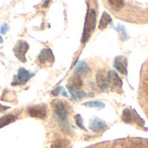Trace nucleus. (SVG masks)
<instances>
[{"label":"nucleus","instance_id":"1","mask_svg":"<svg viewBox=\"0 0 148 148\" xmlns=\"http://www.w3.org/2000/svg\"><path fill=\"white\" fill-rule=\"evenodd\" d=\"M54 111L56 115V120L61 126L62 129L65 131L66 133H69V126L68 123V113H67V108L64 105L63 102L58 101L54 104Z\"/></svg>","mask_w":148,"mask_h":148},{"label":"nucleus","instance_id":"2","mask_svg":"<svg viewBox=\"0 0 148 148\" xmlns=\"http://www.w3.org/2000/svg\"><path fill=\"white\" fill-rule=\"evenodd\" d=\"M95 24H96V12L93 9L88 10V11L87 13V16H86L82 42H86L89 39L92 32L95 30Z\"/></svg>","mask_w":148,"mask_h":148},{"label":"nucleus","instance_id":"3","mask_svg":"<svg viewBox=\"0 0 148 148\" xmlns=\"http://www.w3.org/2000/svg\"><path fill=\"white\" fill-rule=\"evenodd\" d=\"M29 48V46L28 42H26L25 41H23V40L18 41L16 43V45H15V47L13 49V51H14V54H15L16 57L19 61H21L23 62H26L25 54L28 51Z\"/></svg>","mask_w":148,"mask_h":148},{"label":"nucleus","instance_id":"4","mask_svg":"<svg viewBox=\"0 0 148 148\" xmlns=\"http://www.w3.org/2000/svg\"><path fill=\"white\" fill-rule=\"evenodd\" d=\"M28 113L29 114L30 116L38 118V119H43L46 117V108L43 105H38V106H34L30 107L28 109Z\"/></svg>","mask_w":148,"mask_h":148},{"label":"nucleus","instance_id":"5","mask_svg":"<svg viewBox=\"0 0 148 148\" xmlns=\"http://www.w3.org/2000/svg\"><path fill=\"white\" fill-rule=\"evenodd\" d=\"M54 59V55L50 49H43L38 56V61L41 63L53 62Z\"/></svg>","mask_w":148,"mask_h":148},{"label":"nucleus","instance_id":"6","mask_svg":"<svg viewBox=\"0 0 148 148\" xmlns=\"http://www.w3.org/2000/svg\"><path fill=\"white\" fill-rule=\"evenodd\" d=\"M108 85L111 86L112 88H116V87H121L122 86V80L120 78V76L118 75V74L114 71L111 70L108 72Z\"/></svg>","mask_w":148,"mask_h":148},{"label":"nucleus","instance_id":"7","mask_svg":"<svg viewBox=\"0 0 148 148\" xmlns=\"http://www.w3.org/2000/svg\"><path fill=\"white\" fill-rule=\"evenodd\" d=\"M114 68L122 75H127V60L123 56H118L115 58L114 62Z\"/></svg>","mask_w":148,"mask_h":148},{"label":"nucleus","instance_id":"8","mask_svg":"<svg viewBox=\"0 0 148 148\" xmlns=\"http://www.w3.org/2000/svg\"><path fill=\"white\" fill-rule=\"evenodd\" d=\"M96 82L98 87L102 90V91H106L109 85H108V76L105 75L103 74V72H98L96 75Z\"/></svg>","mask_w":148,"mask_h":148},{"label":"nucleus","instance_id":"9","mask_svg":"<svg viewBox=\"0 0 148 148\" xmlns=\"http://www.w3.org/2000/svg\"><path fill=\"white\" fill-rule=\"evenodd\" d=\"M108 127L107 124L101 121V120H99V119H95L91 125H90V129L95 133H99V132H101V131H104L106 130Z\"/></svg>","mask_w":148,"mask_h":148},{"label":"nucleus","instance_id":"10","mask_svg":"<svg viewBox=\"0 0 148 148\" xmlns=\"http://www.w3.org/2000/svg\"><path fill=\"white\" fill-rule=\"evenodd\" d=\"M67 88L69 91V93L71 94L72 97L75 100H81L82 98H84L86 96V93L83 91V90H81L80 88H75V87H72L70 85H67Z\"/></svg>","mask_w":148,"mask_h":148},{"label":"nucleus","instance_id":"11","mask_svg":"<svg viewBox=\"0 0 148 148\" xmlns=\"http://www.w3.org/2000/svg\"><path fill=\"white\" fill-rule=\"evenodd\" d=\"M34 75V74H30L29 71H27L26 69H20L18 70V73H17V79L23 82V83H25L27 82L32 76Z\"/></svg>","mask_w":148,"mask_h":148},{"label":"nucleus","instance_id":"12","mask_svg":"<svg viewBox=\"0 0 148 148\" xmlns=\"http://www.w3.org/2000/svg\"><path fill=\"white\" fill-rule=\"evenodd\" d=\"M75 72V75H78L80 76L85 75L89 72V68L84 62H79L76 65Z\"/></svg>","mask_w":148,"mask_h":148},{"label":"nucleus","instance_id":"13","mask_svg":"<svg viewBox=\"0 0 148 148\" xmlns=\"http://www.w3.org/2000/svg\"><path fill=\"white\" fill-rule=\"evenodd\" d=\"M111 21H112V19H111L110 15L107 12H103V14L101 17L100 23H99V29H104L111 23Z\"/></svg>","mask_w":148,"mask_h":148},{"label":"nucleus","instance_id":"14","mask_svg":"<svg viewBox=\"0 0 148 148\" xmlns=\"http://www.w3.org/2000/svg\"><path fill=\"white\" fill-rule=\"evenodd\" d=\"M69 85L72 86V87H75V88H80L82 85V78L80 75H75L74 76H72L69 80Z\"/></svg>","mask_w":148,"mask_h":148},{"label":"nucleus","instance_id":"15","mask_svg":"<svg viewBox=\"0 0 148 148\" xmlns=\"http://www.w3.org/2000/svg\"><path fill=\"white\" fill-rule=\"evenodd\" d=\"M121 119L124 122L126 123H131L134 120V114H132V112L130 111V109L126 108L124 109V111L122 112V115H121Z\"/></svg>","mask_w":148,"mask_h":148},{"label":"nucleus","instance_id":"16","mask_svg":"<svg viewBox=\"0 0 148 148\" xmlns=\"http://www.w3.org/2000/svg\"><path fill=\"white\" fill-rule=\"evenodd\" d=\"M69 141L64 139H59L56 140L52 145L50 148H68L69 147Z\"/></svg>","mask_w":148,"mask_h":148},{"label":"nucleus","instance_id":"17","mask_svg":"<svg viewBox=\"0 0 148 148\" xmlns=\"http://www.w3.org/2000/svg\"><path fill=\"white\" fill-rule=\"evenodd\" d=\"M15 121V116L13 114H7L3 117L0 118V127H3Z\"/></svg>","mask_w":148,"mask_h":148},{"label":"nucleus","instance_id":"18","mask_svg":"<svg viewBox=\"0 0 148 148\" xmlns=\"http://www.w3.org/2000/svg\"><path fill=\"white\" fill-rule=\"evenodd\" d=\"M85 106L87 107H90V108H103L105 107V105L101 102V101H88L84 103Z\"/></svg>","mask_w":148,"mask_h":148},{"label":"nucleus","instance_id":"19","mask_svg":"<svg viewBox=\"0 0 148 148\" xmlns=\"http://www.w3.org/2000/svg\"><path fill=\"white\" fill-rule=\"evenodd\" d=\"M110 4L115 9H121L124 5L123 0H108Z\"/></svg>","mask_w":148,"mask_h":148},{"label":"nucleus","instance_id":"20","mask_svg":"<svg viewBox=\"0 0 148 148\" xmlns=\"http://www.w3.org/2000/svg\"><path fill=\"white\" fill-rule=\"evenodd\" d=\"M75 121L76 125H77L80 128L85 130V127H84V126H83V121H82V116H81L80 114H77V115L75 116Z\"/></svg>","mask_w":148,"mask_h":148},{"label":"nucleus","instance_id":"21","mask_svg":"<svg viewBox=\"0 0 148 148\" xmlns=\"http://www.w3.org/2000/svg\"><path fill=\"white\" fill-rule=\"evenodd\" d=\"M63 88H62V87H58V88H55L52 92H51V94L54 95V96H57L61 92H62V89Z\"/></svg>","mask_w":148,"mask_h":148},{"label":"nucleus","instance_id":"22","mask_svg":"<svg viewBox=\"0 0 148 148\" xmlns=\"http://www.w3.org/2000/svg\"><path fill=\"white\" fill-rule=\"evenodd\" d=\"M0 30H1V33H2V34H5V33L7 32V30H8V25H7V23H4V24L1 27Z\"/></svg>","mask_w":148,"mask_h":148},{"label":"nucleus","instance_id":"23","mask_svg":"<svg viewBox=\"0 0 148 148\" xmlns=\"http://www.w3.org/2000/svg\"><path fill=\"white\" fill-rule=\"evenodd\" d=\"M9 108H7V107H4V106H2L1 104H0V112H3L4 110H6V109H8Z\"/></svg>","mask_w":148,"mask_h":148},{"label":"nucleus","instance_id":"24","mask_svg":"<svg viewBox=\"0 0 148 148\" xmlns=\"http://www.w3.org/2000/svg\"><path fill=\"white\" fill-rule=\"evenodd\" d=\"M49 1H50V0H46V1H45V3H43V7H47L48 4L49 3Z\"/></svg>","mask_w":148,"mask_h":148},{"label":"nucleus","instance_id":"25","mask_svg":"<svg viewBox=\"0 0 148 148\" xmlns=\"http://www.w3.org/2000/svg\"><path fill=\"white\" fill-rule=\"evenodd\" d=\"M2 42H3V38L0 36V43H2Z\"/></svg>","mask_w":148,"mask_h":148}]
</instances>
